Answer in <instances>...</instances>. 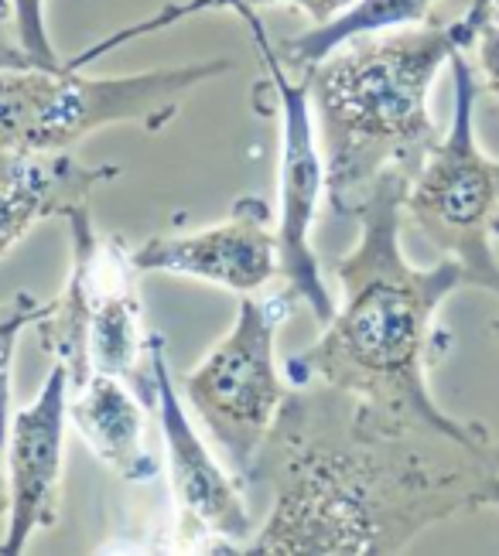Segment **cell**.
<instances>
[{
  "mask_svg": "<svg viewBox=\"0 0 499 556\" xmlns=\"http://www.w3.org/2000/svg\"><path fill=\"white\" fill-rule=\"evenodd\" d=\"M499 441L465 444L379 414L336 386L301 382L284 396L250 468L271 485L253 556H390L424 529L486 509Z\"/></svg>",
  "mask_w": 499,
  "mask_h": 556,
  "instance_id": "obj_1",
  "label": "cell"
},
{
  "mask_svg": "<svg viewBox=\"0 0 499 556\" xmlns=\"http://www.w3.org/2000/svg\"><path fill=\"white\" fill-rule=\"evenodd\" d=\"M408 175L390 172L355 205L360 239L332 263L342 283V304L322 325L315 345L284 362L295 386L325 382L352 393L400 424L445 433L465 444H486V424L459 420L435 403L427 369L435 362V314L465 287L456 260L414 267L400 247Z\"/></svg>",
  "mask_w": 499,
  "mask_h": 556,
  "instance_id": "obj_2",
  "label": "cell"
},
{
  "mask_svg": "<svg viewBox=\"0 0 499 556\" xmlns=\"http://www.w3.org/2000/svg\"><path fill=\"white\" fill-rule=\"evenodd\" d=\"M456 52L462 45L451 24H411L352 38L301 76L312 100L332 212L342 219L352 215L390 172L417 175L441 140L427 92Z\"/></svg>",
  "mask_w": 499,
  "mask_h": 556,
  "instance_id": "obj_3",
  "label": "cell"
},
{
  "mask_svg": "<svg viewBox=\"0 0 499 556\" xmlns=\"http://www.w3.org/2000/svg\"><path fill=\"white\" fill-rule=\"evenodd\" d=\"M233 62L151 68L134 76H83L79 68H0V154H59L113 124L161 130L196 86L226 76Z\"/></svg>",
  "mask_w": 499,
  "mask_h": 556,
  "instance_id": "obj_4",
  "label": "cell"
},
{
  "mask_svg": "<svg viewBox=\"0 0 499 556\" xmlns=\"http://www.w3.org/2000/svg\"><path fill=\"white\" fill-rule=\"evenodd\" d=\"M456 103L451 124L408 181L403 215L445 260H456L465 287L499 298V157H489L475 140V96L479 79L456 52L448 62Z\"/></svg>",
  "mask_w": 499,
  "mask_h": 556,
  "instance_id": "obj_5",
  "label": "cell"
},
{
  "mask_svg": "<svg viewBox=\"0 0 499 556\" xmlns=\"http://www.w3.org/2000/svg\"><path fill=\"white\" fill-rule=\"evenodd\" d=\"M291 307L288 294L267 301L240 298L233 328L182 379L185 403L196 406L240 481L250 478L257 451L288 396L284 372L277 369V328Z\"/></svg>",
  "mask_w": 499,
  "mask_h": 556,
  "instance_id": "obj_6",
  "label": "cell"
},
{
  "mask_svg": "<svg viewBox=\"0 0 499 556\" xmlns=\"http://www.w3.org/2000/svg\"><path fill=\"white\" fill-rule=\"evenodd\" d=\"M250 28V38L257 45L260 59H264V89L271 92L277 124H280V205H277V277L284 280V294L295 304L301 301L315 314V321H328L336 314L322 263L312 247V226L319 215V202L325 195V161L319 148V130L312 116V100H308L304 79H295L288 68L280 65L274 41L267 38L264 21L257 17V8L236 11Z\"/></svg>",
  "mask_w": 499,
  "mask_h": 556,
  "instance_id": "obj_7",
  "label": "cell"
},
{
  "mask_svg": "<svg viewBox=\"0 0 499 556\" xmlns=\"http://www.w3.org/2000/svg\"><path fill=\"white\" fill-rule=\"evenodd\" d=\"M151 396L161 417L164 451H169V478L178 505L182 540H216V549H240L250 533V509L244 502L240 481H233L188 420L185 396L172 382L169 349L158 331L148 334Z\"/></svg>",
  "mask_w": 499,
  "mask_h": 556,
  "instance_id": "obj_8",
  "label": "cell"
},
{
  "mask_svg": "<svg viewBox=\"0 0 499 556\" xmlns=\"http://www.w3.org/2000/svg\"><path fill=\"white\" fill-rule=\"evenodd\" d=\"M73 379L62 362L49 369L38 396L11 417L8 433V533L0 556H21L38 529L59 519V485Z\"/></svg>",
  "mask_w": 499,
  "mask_h": 556,
  "instance_id": "obj_9",
  "label": "cell"
},
{
  "mask_svg": "<svg viewBox=\"0 0 499 556\" xmlns=\"http://www.w3.org/2000/svg\"><path fill=\"white\" fill-rule=\"evenodd\" d=\"M137 274H172L216 283L233 294H257L277 277V236L260 199H240L229 219L192 236H151L134 250Z\"/></svg>",
  "mask_w": 499,
  "mask_h": 556,
  "instance_id": "obj_10",
  "label": "cell"
},
{
  "mask_svg": "<svg viewBox=\"0 0 499 556\" xmlns=\"http://www.w3.org/2000/svg\"><path fill=\"white\" fill-rule=\"evenodd\" d=\"M121 175L116 164H86L68 154H0V256L38 223L65 219L89 205L100 185Z\"/></svg>",
  "mask_w": 499,
  "mask_h": 556,
  "instance_id": "obj_11",
  "label": "cell"
},
{
  "mask_svg": "<svg viewBox=\"0 0 499 556\" xmlns=\"http://www.w3.org/2000/svg\"><path fill=\"white\" fill-rule=\"evenodd\" d=\"M137 267L124 239H97L92 247V318H89V369L140 382V352L148 334L140 325Z\"/></svg>",
  "mask_w": 499,
  "mask_h": 556,
  "instance_id": "obj_12",
  "label": "cell"
},
{
  "mask_svg": "<svg viewBox=\"0 0 499 556\" xmlns=\"http://www.w3.org/2000/svg\"><path fill=\"white\" fill-rule=\"evenodd\" d=\"M73 393L68 420L83 444L121 481H151L158 475V457L145 447V414L127 386L116 376L89 372Z\"/></svg>",
  "mask_w": 499,
  "mask_h": 556,
  "instance_id": "obj_13",
  "label": "cell"
},
{
  "mask_svg": "<svg viewBox=\"0 0 499 556\" xmlns=\"http://www.w3.org/2000/svg\"><path fill=\"white\" fill-rule=\"evenodd\" d=\"M68 232H73V274L59 301H49L45 318L35 325L45 352L68 369L73 390L86 382L89 369V318H92V247H97V229H92L89 205H79L65 215Z\"/></svg>",
  "mask_w": 499,
  "mask_h": 556,
  "instance_id": "obj_14",
  "label": "cell"
},
{
  "mask_svg": "<svg viewBox=\"0 0 499 556\" xmlns=\"http://www.w3.org/2000/svg\"><path fill=\"white\" fill-rule=\"evenodd\" d=\"M435 4L438 0H352V4L332 21L312 24L308 31L277 41L274 52L291 76H308L325 55H332L336 48H342L352 38L424 24L432 17Z\"/></svg>",
  "mask_w": 499,
  "mask_h": 556,
  "instance_id": "obj_15",
  "label": "cell"
},
{
  "mask_svg": "<svg viewBox=\"0 0 499 556\" xmlns=\"http://www.w3.org/2000/svg\"><path fill=\"white\" fill-rule=\"evenodd\" d=\"M271 4H291L298 8L308 21L312 24H325L332 21L339 11H346L352 0H182V4H172V8H161L154 17L148 21H137L130 24V28L124 31H116L103 41H97L92 48H86V52H79L76 59H68L65 65L68 68H83L89 62H97L100 55H107L110 48H121L134 38H145V35H154L161 28H172V24L185 21V17H192V14H205V11H240V8H271Z\"/></svg>",
  "mask_w": 499,
  "mask_h": 556,
  "instance_id": "obj_16",
  "label": "cell"
},
{
  "mask_svg": "<svg viewBox=\"0 0 499 556\" xmlns=\"http://www.w3.org/2000/svg\"><path fill=\"white\" fill-rule=\"evenodd\" d=\"M49 304H38V301H21V307L8 318H0V454H4L8 444V433H11V366H14V349H17V338L28 325H38L45 318Z\"/></svg>",
  "mask_w": 499,
  "mask_h": 556,
  "instance_id": "obj_17",
  "label": "cell"
},
{
  "mask_svg": "<svg viewBox=\"0 0 499 556\" xmlns=\"http://www.w3.org/2000/svg\"><path fill=\"white\" fill-rule=\"evenodd\" d=\"M14 14V31L21 48L35 59L41 68H59V55L49 38V24H45V0H8Z\"/></svg>",
  "mask_w": 499,
  "mask_h": 556,
  "instance_id": "obj_18",
  "label": "cell"
},
{
  "mask_svg": "<svg viewBox=\"0 0 499 556\" xmlns=\"http://www.w3.org/2000/svg\"><path fill=\"white\" fill-rule=\"evenodd\" d=\"M475 65H479V79L489 89V96L499 103V21H486L479 35L472 41Z\"/></svg>",
  "mask_w": 499,
  "mask_h": 556,
  "instance_id": "obj_19",
  "label": "cell"
},
{
  "mask_svg": "<svg viewBox=\"0 0 499 556\" xmlns=\"http://www.w3.org/2000/svg\"><path fill=\"white\" fill-rule=\"evenodd\" d=\"M28 65H35V59L17 41L11 4L8 0H0V68H28Z\"/></svg>",
  "mask_w": 499,
  "mask_h": 556,
  "instance_id": "obj_20",
  "label": "cell"
},
{
  "mask_svg": "<svg viewBox=\"0 0 499 556\" xmlns=\"http://www.w3.org/2000/svg\"><path fill=\"white\" fill-rule=\"evenodd\" d=\"M483 505H496V509H499V471L486 478V485H483Z\"/></svg>",
  "mask_w": 499,
  "mask_h": 556,
  "instance_id": "obj_21",
  "label": "cell"
},
{
  "mask_svg": "<svg viewBox=\"0 0 499 556\" xmlns=\"http://www.w3.org/2000/svg\"><path fill=\"white\" fill-rule=\"evenodd\" d=\"M8 513V478H4V471H0V516Z\"/></svg>",
  "mask_w": 499,
  "mask_h": 556,
  "instance_id": "obj_22",
  "label": "cell"
},
{
  "mask_svg": "<svg viewBox=\"0 0 499 556\" xmlns=\"http://www.w3.org/2000/svg\"><path fill=\"white\" fill-rule=\"evenodd\" d=\"M492 334H496V338H499V318H496V321H492Z\"/></svg>",
  "mask_w": 499,
  "mask_h": 556,
  "instance_id": "obj_23",
  "label": "cell"
}]
</instances>
